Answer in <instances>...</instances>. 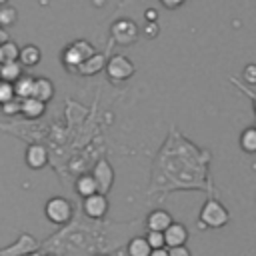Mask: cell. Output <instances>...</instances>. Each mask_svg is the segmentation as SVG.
I'll use <instances>...</instances> for the list:
<instances>
[{"instance_id":"1","label":"cell","mask_w":256,"mask_h":256,"mask_svg":"<svg viewBox=\"0 0 256 256\" xmlns=\"http://www.w3.org/2000/svg\"><path fill=\"white\" fill-rule=\"evenodd\" d=\"M92 54H96L94 46L88 42V40H76L72 44H68L62 52V62L68 66V68H78L86 58H90Z\"/></svg>"},{"instance_id":"2","label":"cell","mask_w":256,"mask_h":256,"mask_svg":"<svg viewBox=\"0 0 256 256\" xmlns=\"http://www.w3.org/2000/svg\"><path fill=\"white\" fill-rule=\"evenodd\" d=\"M230 214L228 210L218 202V200H208L200 212V220L204 226H210V228H220L228 222Z\"/></svg>"},{"instance_id":"3","label":"cell","mask_w":256,"mask_h":256,"mask_svg":"<svg viewBox=\"0 0 256 256\" xmlns=\"http://www.w3.org/2000/svg\"><path fill=\"white\" fill-rule=\"evenodd\" d=\"M46 218L54 224H66L72 218V204L62 198V196H54L46 202Z\"/></svg>"},{"instance_id":"4","label":"cell","mask_w":256,"mask_h":256,"mask_svg":"<svg viewBox=\"0 0 256 256\" xmlns=\"http://www.w3.org/2000/svg\"><path fill=\"white\" fill-rule=\"evenodd\" d=\"M106 72L112 80H128L134 74V64L128 56L116 54L106 62Z\"/></svg>"},{"instance_id":"5","label":"cell","mask_w":256,"mask_h":256,"mask_svg":"<svg viewBox=\"0 0 256 256\" xmlns=\"http://www.w3.org/2000/svg\"><path fill=\"white\" fill-rule=\"evenodd\" d=\"M112 38L118 44H124V46L126 44H132L138 38V28H136V24L132 20H126V18L116 20L112 24Z\"/></svg>"},{"instance_id":"6","label":"cell","mask_w":256,"mask_h":256,"mask_svg":"<svg viewBox=\"0 0 256 256\" xmlns=\"http://www.w3.org/2000/svg\"><path fill=\"white\" fill-rule=\"evenodd\" d=\"M92 176H94V180L98 184V192H102V194H106L112 188V184H114V170H112V166L106 160H100L96 164Z\"/></svg>"},{"instance_id":"7","label":"cell","mask_w":256,"mask_h":256,"mask_svg":"<svg viewBox=\"0 0 256 256\" xmlns=\"http://www.w3.org/2000/svg\"><path fill=\"white\" fill-rule=\"evenodd\" d=\"M106 210H108L106 194L96 192V194L84 198V214L86 216H90V218H102L106 214Z\"/></svg>"},{"instance_id":"8","label":"cell","mask_w":256,"mask_h":256,"mask_svg":"<svg viewBox=\"0 0 256 256\" xmlns=\"http://www.w3.org/2000/svg\"><path fill=\"white\" fill-rule=\"evenodd\" d=\"M164 238H166V246L168 248H174V246H184L186 240H188V230L184 224H178V222H172L166 230H164Z\"/></svg>"},{"instance_id":"9","label":"cell","mask_w":256,"mask_h":256,"mask_svg":"<svg viewBox=\"0 0 256 256\" xmlns=\"http://www.w3.org/2000/svg\"><path fill=\"white\" fill-rule=\"evenodd\" d=\"M46 162H48V152H46L44 146H40V144H30V146L26 148V164H28L32 170L44 168Z\"/></svg>"},{"instance_id":"10","label":"cell","mask_w":256,"mask_h":256,"mask_svg":"<svg viewBox=\"0 0 256 256\" xmlns=\"http://www.w3.org/2000/svg\"><path fill=\"white\" fill-rule=\"evenodd\" d=\"M104 68H106V58L96 52V54H92L90 58H86V60L76 68V72H78L80 76H94V74L102 72Z\"/></svg>"},{"instance_id":"11","label":"cell","mask_w":256,"mask_h":256,"mask_svg":"<svg viewBox=\"0 0 256 256\" xmlns=\"http://www.w3.org/2000/svg\"><path fill=\"white\" fill-rule=\"evenodd\" d=\"M170 224H172V216L166 210H154L148 214V230L164 232Z\"/></svg>"},{"instance_id":"12","label":"cell","mask_w":256,"mask_h":256,"mask_svg":"<svg viewBox=\"0 0 256 256\" xmlns=\"http://www.w3.org/2000/svg\"><path fill=\"white\" fill-rule=\"evenodd\" d=\"M22 76V64L18 60H6L0 64V80L16 82Z\"/></svg>"},{"instance_id":"13","label":"cell","mask_w":256,"mask_h":256,"mask_svg":"<svg viewBox=\"0 0 256 256\" xmlns=\"http://www.w3.org/2000/svg\"><path fill=\"white\" fill-rule=\"evenodd\" d=\"M32 96L42 100V102H48L54 96V84L48 78H34V92H32Z\"/></svg>"},{"instance_id":"14","label":"cell","mask_w":256,"mask_h":256,"mask_svg":"<svg viewBox=\"0 0 256 256\" xmlns=\"http://www.w3.org/2000/svg\"><path fill=\"white\" fill-rule=\"evenodd\" d=\"M44 108H46V102L30 96V98H24L22 100V114L26 118H38L44 114Z\"/></svg>"},{"instance_id":"15","label":"cell","mask_w":256,"mask_h":256,"mask_svg":"<svg viewBox=\"0 0 256 256\" xmlns=\"http://www.w3.org/2000/svg\"><path fill=\"white\" fill-rule=\"evenodd\" d=\"M40 58H42V52H40V48H38V46L28 44V46L20 48L18 62H20L22 66H36V64L40 62Z\"/></svg>"},{"instance_id":"16","label":"cell","mask_w":256,"mask_h":256,"mask_svg":"<svg viewBox=\"0 0 256 256\" xmlns=\"http://www.w3.org/2000/svg\"><path fill=\"white\" fill-rule=\"evenodd\" d=\"M76 192H78L82 198L96 194V192H98V184H96L94 176H92V174H82V176L76 180Z\"/></svg>"},{"instance_id":"17","label":"cell","mask_w":256,"mask_h":256,"mask_svg":"<svg viewBox=\"0 0 256 256\" xmlns=\"http://www.w3.org/2000/svg\"><path fill=\"white\" fill-rule=\"evenodd\" d=\"M34 92V78L30 76H20L16 82H14V94L16 98L24 100V98H30Z\"/></svg>"},{"instance_id":"18","label":"cell","mask_w":256,"mask_h":256,"mask_svg":"<svg viewBox=\"0 0 256 256\" xmlns=\"http://www.w3.org/2000/svg\"><path fill=\"white\" fill-rule=\"evenodd\" d=\"M152 246L148 244L146 236L144 238H132L128 242V256H150Z\"/></svg>"},{"instance_id":"19","label":"cell","mask_w":256,"mask_h":256,"mask_svg":"<svg viewBox=\"0 0 256 256\" xmlns=\"http://www.w3.org/2000/svg\"><path fill=\"white\" fill-rule=\"evenodd\" d=\"M240 148L248 154H254L256 152V128H246L240 136Z\"/></svg>"},{"instance_id":"20","label":"cell","mask_w":256,"mask_h":256,"mask_svg":"<svg viewBox=\"0 0 256 256\" xmlns=\"http://www.w3.org/2000/svg\"><path fill=\"white\" fill-rule=\"evenodd\" d=\"M16 18H18V14H16V10L12 8V6H2L0 8V26L2 28H8V26H12L14 22H16Z\"/></svg>"},{"instance_id":"21","label":"cell","mask_w":256,"mask_h":256,"mask_svg":"<svg viewBox=\"0 0 256 256\" xmlns=\"http://www.w3.org/2000/svg\"><path fill=\"white\" fill-rule=\"evenodd\" d=\"M0 56H2L4 62H6V60H18L20 48H18L14 42H4V44L0 46Z\"/></svg>"},{"instance_id":"22","label":"cell","mask_w":256,"mask_h":256,"mask_svg":"<svg viewBox=\"0 0 256 256\" xmlns=\"http://www.w3.org/2000/svg\"><path fill=\"white\" fill-rule=\"evenodd\" d=\"M146 240H148V244L152 246V250H156V248H164V246H166L164 232H158V230H148Z\"/></svg>"},{"instance_id":"23","label":"cell","mask_w":256,"mask_h":256,"mask_svg":"<svg viewBox=\"0 0 256 256\" xmlns=\"http://www.w3.org/2000/svg\"><path fill=\"white\" fill-rule=\"evenodd\" d=\"M12 98H16V94H14V82L0 80V104L10 102Z\"/></svg>"},{"instance_id":"24","label":"cell","mask_w":256,"mask_h":256,"mask_svg":"<svg viewBox=\"0 0 256 256\" xmlns=\"http://www.w3.org/2000/svg\"><path fill=\"white\" fill-rule=\"evenodd\" d=\"M2 110L6 114H16V112H22V100L20 98H12L10 102L2 104Z\"/></svg>"},{"instance_id":"25","label":"cell","mask_w":256,"mask_h":256,"mask_svg":"<svg viewBox=\"0 0 256 256\" xmlns=\"http://www.w3.org/2000/svg\"><path fill=\"white\" fill-rule=\"evenodd\" d=\"M242 76H244V80H246L248 84H256V64H248V66L244 68Z\"/></svg>"},{"instance_id":"26","label":"cell","mask_w":256,"mask_h":256,"mask_svg":"<svg viewBox=\"0 0 256 256\" xmlns=\"http://www.w3.org/2000/svg\"><path fill=\"white\" fill-rule=\"evenodd\" d=\"M168 252H170V256H192V254H190V250L186 248V244H184V246H174V248H168Z\"/></svg>"},{"instance_id":"27","label":"cell","mask_w":256,"mask_h":256,"mask_svg":"<svg viewBox=\"0 0 256 256\" xmlns=\"http://www.w3.org/2000/svg\"><path fill=\"white\" fill-rule=\"evenodd\" d=\"M160 2H162V6H166V8H170V10H172V8L182 6L186 0H160Z\"/></svg>"},{"instance_id":"28","label":"cell","mask_w":256,"mask_h":256,"mask_svg":"<svg viewBox=\"0 0 256 256\" xmlns=\"http://www.w3.org/2000/svg\"><path fill=\"white\" fill-rule=\"evenodd\" d=\"M156 32H158V26H156V24H152V26L148 24V26H146V36H148V38L156 36Z\"/></svg>"},{"instance_id":"29","label":"cell","mask_w":256,"mask_h":256,"mask_svg":"<svg viewBox=\"0 0 256 256\" xmlns=\"http://www.w3.org/2000/svg\"><path fill=\"white\" fill-rule=\"evenodd\" d=\"M150 256H170V252H168V248H156V250H152Z\"/></svg>"},{"instance_id":"30","label":"cell","mask_w":256,"mask_h":256,"mask_svg":"<svg viewBox=\"0 0 256 256\" xmlns=\"http://www.w3.org/2000/svg\"><path fill=\"white\" fill-rule=\"evenodd\" d=\"M156 16H158L156 10H146V18H148V20H156Z\"/></svg>"},{"instance_id":"31","label":"cell","mask_w":256,"mask_h":256,"mask_svg":"<svg viewBox=\"0 0 256 256\" xmlns=\"http://www.w3.org/2000/svg\"><path fill=\"white\" fill-rule=\"evenodd\" d=\"M254 96V112H256V94H252Z\"/></svg>"},{"instance_id":"32","label":"cell","mask_w":256,"mask_h":256,"mask_svg":"<svg viewBox=\"0 0 256 256\" xmlns=\"http://www.w3.org/2000/svg\"><path fill=\"white\" fill-rule=\"evenodd\" d=\"M6 2H8V0H0V6H4V4H6Z\"/></svg>"},{"instance_id":"33","label":"cell","mask_w":256,"mask_h":256,"mask_svg":"<svg viewBox=\"0 0 256 256\" xmlns=\"http://www.w3.org/2000/svg\"><path fill=\"white\" fill-rule=\"evenodd\" d=\"M254 128H256V124H254Z\"/></svg>"}]
</instances>
